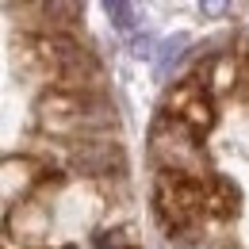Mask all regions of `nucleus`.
I'll return each mask as SVG.
<instances>
[{"instance_id": "obj_1", "label": "nucleus", "mask_w": 249, "mask_h": 249, "mask_svg": "<svg viewBox=\"0 0 249 249\" xmlns=\"http://www.w3.org/2000/svg\"><path fill=\"white\" fill-rule=\"evenodd\" d=\"M169 111H173V123H184L192 130H199V126L211 123V104H207V96H203V85H180L173 100H169Z\"/></svg>"}, {"instance_id": "obj_2", "label": "nucleus", "mask_w": 249, "mask_h": 249, "mask_svg": "<svg viewBox=\"0 0 249 249\" xmlns=\"http://www.w3.org/2000/svg\"><path fill=\"white\" fill-rule=\"evenodd\" d=\"M107 16H111V23L119 27L123 35L134 31V8L130 4H119V0H107Z\"/></svg>"}]
</instances>
